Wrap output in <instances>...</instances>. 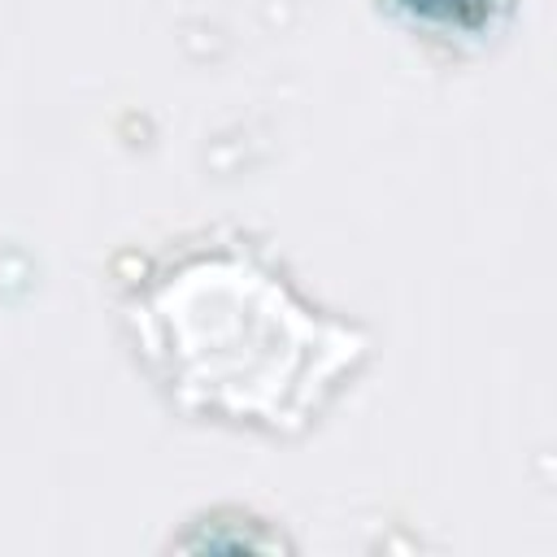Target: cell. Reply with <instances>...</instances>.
Instances as JSON below:
<instances>
[{
    "instance_id": "1",
    "label": "cell",
    "mask_w": 557,
    "mask_h": 557,
    "mask_svg": "<svg viewBox=\"0 0 557 557\" xmlns=\"http://www.w3.org/2000/svg\"><path fill=\"white\" fill-rule=\"evenodd\" d=\"M113 274L144 366L196 418L300 435L370 357L357 326L300 300L235 226L122 252Z\"/></svg>"
},
{
    "instance_id": "2",
    "label": "cell",
    "mask_w": 557,
    "mask_h": 557,
    "mask_svg": "<svg viewBox=\"0 0 557 557\" xmlns=\"http://www.w3.org/2000/svg\"><path fill=\"white\" fill-rule=\"evenodd\" d=\"M513 4L518 0H379V9H387L396 22L448 44H479L496 35Z\"/></svg>"
}]
</instances>
